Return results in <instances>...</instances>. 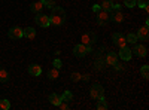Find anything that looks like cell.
<instances>
[{
	"instance_id": "1",
	"label": "cell",
	"mask_w": 149,
	"mask_h": 110,
	"mask_svg": "<svg viewBox=\"0 0 149 110\" xmlns=\"http://www.w3.org/2000/svg\"><path fill=\"white\" fill-rule=\"evenodd\" d=\"M51 10H52V14L49 15V22L54 24V26H63L66 22V10L60 6H55Z\"/></svg>"
},
{
	"instance_id": "2",
	"label": "cell",
	"mask_w": 149,
	"mask_h": 110,
	"mask_svg": "<svg viewBox=\"0 0 149 110\" xmlns=\"http://www.w3.org/2000/svg\"><path fill=\"white\" fill-rule=\"evenodd\" d=\"M90 52H93V46H86V45L79 43V45H76L73 48V55L78 57V58H82L85 55H88Z\"/></svg>"
},
{
	"instance_id": "3",
	"label": "cell",
	"mask_w": 149,
	"mask_h": 110,
	"mask_svg": "<svg viewBox=\"0 0 149 110\" xmlns=\"http://www.w3.org/2000/svg\"><path fill=\"white\" fill-rule=\"evenodd\" d=\"M90 95L93 97L94 100H100V98L104 97V88L102 86L100 83H94L91 86V89H90Z\"/></svg>"
},
{
	"instance_id": "4",
	"label": "cell",
	"mask_w": 149,
	"mask_h": 110,
	"mask_svg": "<svg viewBox=\"0 0 149 110\" xmlns=\"http://www.w3.org/2000/svg\"><path fill=\"white\" fill-rule=\"evenodd\" d=\"M95 42H97V34L95 33H85L81 37V43L86 45V46H93V43H95Z\"/></svg>"
},
{
	"instance_id": "5",
	"label": "cell",
	"mask_w": 149,
	"mask_h": 110,
	"mask_svg": "<svg viewBox=\"0 0 149 110\" xmlns=\"http://www.w3.org/2000/svg\"><path fill=\"white\" fill-rule=\"evenodd\" d=\"M34 19H36V24H37V26H40V27H43V28H46V27L51 26V22H49V17H48V15H43L42 12L36 14Z\"/></svg>"
},
{
	"instance_id": "6",
	"label": "cell",
	"mask_w": 149,
	"mask_h": 110,
	"mask_svg": "<svg viewBox=\"0 0 149 110\" xmlns=\"http://www.w3.org/2000/svg\"><path fill=\"white\" fill-rule=\"evenodd\" d=\"M109 21H112V22H122L124 21V14L121 12V9H112L109 12Z\"/></svg>"
},
{
	"instance_id": "7",
	"label": "cell",
	"mask_w": 149,
	"mask_h": 110,
	"mask_svg": "<svg viewBox=\"0 0 149 110\" xmlns=\"http://www.w3.org/2000/svg\"><path fill=\"white\" fill-rule=\"evenodd\" d=\"M112 40H113V43H115L118 48H124V46H127L125 36H124L122 33H113V34H112Z\"/></svg>"
},
{
	"instance_id": "8",
	"label": "cell",
	"mask_w": 149,
	"mask_h": 110,
	"mask_svg": "<svg viewBox=\"0 0 149 110\" xmlns=\"http://www.w3.org/2000/svg\"><path fill=\"white\" fill-rule=\"evenodd\" d=\"M107 22H109V12L100 9L97 12V24L98 26H106Z\"/></svg>"
},
{
	"instance_id": "9",
	"label": "cell",
	"mask_w": 149,
	"mask_h": 110,
	"mask_svg": "<svg viewBox=\"0 0 149 110\" xmlns=\"http://www.w3.org/2000/svg\"><path fill=\"white\" fill-rule=\"evenodd\" d=\"M131 52H133L134 55L140 57V58H145V57L148 55V49H146V46H143V45H136V43H134V46H133Z\"/></svg>"
},
{
	"instance_id": "10",
	"label": "cell",
	"mask_w": 149,
	"mask_h": 110,
	"mask_svg": "<svg viewBox=\"0 0 149 110\" xmlns=\"http://www.w3.org/2000/svg\"><path fill=\"white\" fill-rule=\"evenodd\" d=\"M8 36H9V39H14V40L24 37V36H22V30H21V27H17V26H15V27H12V28H9Z\"/></svg>"
},
{
	"instance_id": "11",
	"label": "cell",
	"mask_w": 149,
	"mask_h": 110,
	"mask_svg": "<svg viewBox=\"0 0 149 110\" xmlns=\"http://www.w3.org/2000/svg\"><path fill=\"white\" fill-rule=\"evenodd\" d=\"M119 54H118V57L121 58V59H124V61H130L131 59V57H133V52H131V49H128L127 46H124V48H119Z\"/></svg>"
},
{
	"instance_id": "12",
	"label": "cell",
	"mask_w": 149,
	"mask_h": 110,
	"mask_svg": "<svg viewBox=\"0 0 149 110\" xmlns=\"http://www.w3.org/2000/svg\"><path fill=\"white\" fill-rule=\"evenodd\" d=\"M136 36H137V40H148V39H149V30H148V26L140 27V28L137 30V33H136Z\"/></svg>"
},
{
	"instance_id": "13",
	"label": "cell",
	"mask_w": 149,
	"mask_h": 110,
	"mask_svg": "<svg viewBox=\"0 0 149 110\" xmlns=\"http://www.w3.org/2000/svg\"><path fill=\"white\" fill-rule=\"evenodd\" d=\"M118 58H119V57H118L115 52H109V54L106 55V64L113 67V66L118 63Z\"/></svg>"
},
{
	"instance_id": "14",
	"label": "cell",
	"mask_w": 149,
	"mask_h": 110,
	"mask_svg": "<svg viewBox=\"0 0 149 110\" xmlns=\"http://www.w3.org/2000/svg\"><path fill=\"white\" fill-rule=\"evenodd\" d=\"M43 8H45V6H43V3H42V0H39V2H34V3L30 5V10L33 12V14H39V12H42Z\"/></svg>"
},
{
	"instance_id": "15",
	"label": "cell",
	"mask_w": 149,
	"mask_h": 110,
	"mask_svg": "<svg viewBox=\"0 0 149 110\" xmlns=\"http://www.w3.org/2000/svg\"><path fill=\"white\" fill-rule=\"evenodd\" d=\"M29 73L31 76H40V73H42V67L39 64H31L29 67Z\"/></svg>"
},
{
	"instance_id": "16",
	"label": "cell",
	"mask_w": 149,
	"mask_h": 110,
	"mask_svg": "<svg viewBox=\"0 0 149 110\" xmlns=\"http://www.w3.org/2000/svg\"><path fill=\"white\" fill-rule=\"evenodd\" d=\"M22 36L27 37V39H34L36 37V30L33 27H27V28L22 30Z\"/></svg>"
},
{
	"instance_id": "17",
	"label": "cell",
	"mask_w": 149,
	"mask_h": 110,
	"mask_svg": "<svg viewBox=\"0 0 149 110\" xmlns=\"http://www.w3.org/2000/svg\"><path fill=\"white\" fill-rule=\"evenodd\" d=\"M48 100H49V103H51L52 106H55V107H58V104L63 101V100H61V97H60L58 94H55V92L49 95V98H48Z\"/></svg>"
},
{
	"instance_id": "18",
	"label": "cell",
	"mask_w": 149,
	"mask_h": 110,
	"mask_svg": "<svg viewBox=\"0 0 149 110\" xmlns=\"http://www.w3.org/2000/svg\"><path fill=\"white\" fill-rule=\"evenodd\" d=\"M48 77L51 79V80H55V79H58V76H60V71H58V68H51V70H48Z\"/></svg>"
},
{
	"instance_id": "19",
	"label": "cell",
	"mask_w": 149,
	"mask_h": 110,
	"mask_svg": "<svg viewBox=\"0 0 149 110\" xmlns=\"http://www.w3.org/2000/svg\"><path fill=\"white\" fill-rule=\"evenodd\" d=\"M9 80V71L5 68H0V82H8Z\"/></svg>"
},
{
	"instance_id": "20",
	"label": "cell",
	"mask_w": 149,
	"mask_h": 110,
	"mask_svg": "<svg viewBox=\"0 0 149 110\" xmlns=\"http://www.w3.org/2000/svg\"><path fill=\"white\" fill-rule=\"evenodd\" d=\"M112 5H113V3H112L110 0H103V3L100 5V8L103 10H106V12H110L112 10Z\"/></svg>"
},
{
	"instance_id": "21",
	"label": "cell",
	"mask_w": 149,
	"mask_h": 110,
	"mask_svg": "<svg viewBox=\"0 0 149 110\" xmlns=\"http://www.w3.org/2000/svg\"><path fill=\"white\" fill-rule=\"evenodd\" d=\"M107 109V103L104 100V97L100 100H97V110H106Z\"/></svg>"
},
{
	"instance_id": "22",
	"label": "cell",
	"mask_w": 149,
	"mask_h": 110,
	"mask_svg": "<svg viewBox=\"0 0 149 110\" xmlns=\"http://www.w3.org/2000/svg\"><path fill=\"white\" fill-rule=\"evenodd\" d=\"M125 40H127V43H136L137 42V36H136L134 33H128V36H125Z\"/></svg>"
},
{
	"instance_id": "23",
	"label": "cell",
	"mask_w": 149,
	"mask_h": 110,
	"mask_svg": "<svg viewBox=\"0 0 149 110\" xmlns=\"http://www.w3.org/2000/svg\"><path fill=\"white\" fill-rule=\"evenodd\" d=\"M72 98H73V94H72L70 91H64V94L61 95V100H63V101H67V103H70Z\"/></svg>"
},
{
	"instance_id": "24",
	"label": "cell",
	"mask_w": 149,
	"mask_h": 110,
	"mask_svg": "<svg viewBox=\"0 0 149 110\" xmlns=\"http://www.w3.org/2000/svg\"><path fill=\"white\" fill-rule=\"evenodd\" d=\"M42 3H43V6L48 8V9H52V8L57 6V3L54 2V0H42Z\"/></svg>"
},
{
	"instance_id": "25",
	"label": "cell",
	"mask_w": 149,
	"mask_h": 110,
	"mask_svg": "<svg viewBox=\"0 0 149 110\" xmlns=\"http://www.w3.org/2000/svg\"><path fill=\"white\" fill-rule=\"evenodd\" d=\"M9 107H10V103H9V100H0V110H9Z\"/></svg>"
},
{
	"instance_id": "26",
	"label": "cell",
	"mask_w": 149,
	"mask_h": 110,
	"mask_svg": "<svg viewBox=\"0 0 149 110\" xmlns=\"http://www.w3.org/2000/svg\"><path fill=\"white\" fill-rule=\"evenodd\" d=\"M140 75H142L143 79H148L149 77V66H143L140 68Z\"/></svg>"
},
{
	"instance_id": "27",
	"label": "cell",
	"mask_w": 149,
	"mask_h": 110,
	"mask_svg": "<svg viewBox=\"0 0 149 110\" xmlns=\"http://www.w3.org/2000/svg\"><path fill=\"white\" fill-rule=\"evenodd\" d=\"M81 77H82V75H81V73H78V71H74V73H72V75H70V79H72L73 82L81 80Z\"/></svg>"
},
{
	"instance_id": "28",
	"label": "cell",
	"mask_w": 149,
	"mask_h": 110,
	"mask_svg": "<svg viewBox=\"0 0 149 110\" xmlns=\"http://www.w3.org/2000/svg\"><path fill=\"white\" fill-rule=\"evenodd\" d=\"M124 6L128 8V9L134 8L136 6V0H124Z\"/></svg>"
},
{
	"instance_id": "29",
	"label": "cell",
	"mask_w": 149,
	"mask_h": 110,
	"mask_svg": "<svg viewBox=\"0 0 149 110\" xmlns=\"http://www.w3.org/2000/svg\"><path fill=\"white\" fill-rule=\"evenodd\" d=\"M136 6L145 9V8L148 6V0H136Z\"/></svg>"
},
{
	"instance_id": "30",
	"label": "cell",
	"mask_w": 149,
	"mask_h": 110,
	"mask_svg": "<svg viewBox=\"0 0 149 110\" xmlns=\"http://www.w3.org/2000/svg\"><path fill=\"white\" fill-rule=\"evenodd\" d=\"M52 66H54L55 68H58V70H60V68H61V66H63V63H61V59L55 58V59L52 61Z\"/></svg>"
},
{
	"instance_id": "31",
	"label": "cell",
	"mask_w": 149,
	"mask_h": 110,
	"mask_svg": "<svg viewBox=\"0 0 149 110\" xmlns=\"http://www.w3.org/2000/svg\"><path fill=\"white\" fill-rule=\"evenodd\" d=\"M58 107L63 109V110H67V109H69V104H67V101H61V103L58 104Z\"/></svg>"
},
{
	"instance_id": "32",
	"label": "cell",
	"mask_w": 149,
	"mask_h": 110,
	"mask_svg": "<svg viewBox=\"0 0 149 110\" xmlns=\"http://www.w3.org/2000/svg\"><path fill=\"white\" fill-rule=\"evenodd\" d=\"M100 9H102V8H100V6H98V5H94V6H93V10L95 12V14H97V12H98V10H100Z\"/></svg>"
},
{
	"instance_id": "33",
	"label": "cell",
	"mask_w": 149,
	"mask_h": 110,
	"mask_svg": "<svg viewBox=\"0 0 149 110\" xmlns=\"http://www.w3.org/2000/svg\"><path fill=\"white\" fill-rule=\"evenodd\" d=\"M113 67H115V68H116V70H119V71H121V70H122V66H119V64H118V63H116V64H115V66H113Z\"/></svg>"
},
{
	"instance_id": "34",
	"label": "cell",
	"mask_w": 149,
	"mask_h": 110,
	"mask_svg": "<svg viewBox=\"0 0 149 110\" xmlns=\"http://www.w3.org/2000/svg\"><path fill=\"white\" fill-rule=\"evenodd\" d=\"M81 79H84V80L86 82V80H88V79H90V76H88V75H82V77H81Z\"/></svg>"
},
{
	"instance_id": "35",
	"label": "cell",
	"mask_w": 149,
	"mask_h": 110,
	"mask_svg": "<svg viewBox=\"0 0 149 110\" xmlns=\"http://www.w3.org/2000/svg\"><path fill=\"white\" fill-rule=\"evenodd\" d=\"M110 2H112V3H113V2H118V0H110Z\"/></svg>"
}]
</instances>
